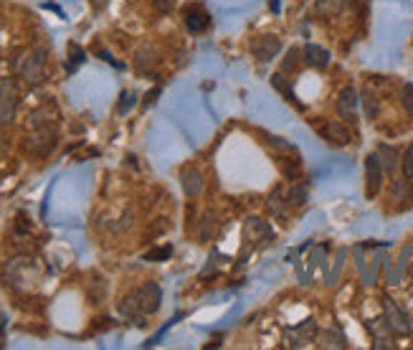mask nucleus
Masks as SVG:
<instances>
[{
    "instance_id": "1",
    "label": "nucleus",
    "mask_w": 413,
    "mask_h": 350,
    "mask_svg": "<svg viewBox=\"0 0 413 350\" xmlns=\"http://www.w3.org/2000/svg\"><path fill=\"white\" fill-rule=\"evenodd\" d=\"M3 282H6V287L16 289V292L36 289L41 282V269L36 264V259L28 257V254H18V257L8 259L3 264Z\"/></svg>"
},
{
    "instance_id": "2",
    "label": "nucleus",
    "mask_w": 413,
    "mask_h": 350,
    "mask_svg": "<svg viewBox=\"0 0 413 350\" xmlns=\"http://www.w3.org/2000/svg\"><path fill=\"white\" fill-rule=\"evenodd\" d=\"M46 64L48 48H33L23 56V61L18 64V74L28 86H39L46 81Z\"/></svg>"
},
{
    "instance_id": "3",
    "label": "nucleus",
    "mask_w": 413,
    "mask_h": 350,
    "mask_svg": "<svg viewBox=\"0 0 413 350\" xmlns=\"http://www.w3.org/2000/svg\"><path fill=\"white\" fill-rule=\"evenodd\" d=\"M59 142V133H56V125H41V127H31L28 135L23 140V150L28 155L36 157H46L51 150L56 148Z\"/></svg>"
},
{
    "instance_id": "4",
    "label": "nucleus",
    "mask_w": 413,
    "mask_h": 350,
    "mask_svg": "<svg viewBox=\"0 0 413 350\" xmlns=\"http://www.w3.org/2000/svg\"><path fill=\"white\" fill-rule=\"evenodd\" d=\"M18 99H21V92H18L16 81H13V79L0 77V130L13 125Z\"/></svg>"
},
{
    "instance_id": "5",
    "label": "nucleus",
    "mask_w": 413,
    "mask_h": 350,
    "mask_svg": "<svg viewBox=\"0 0 413 350\" xmlns=\"http://www.w3.org/2000/svg\"><path fill=\"white\" fill-rule=\"evenodd\" d=\"M383 175H385V171H383L381 160H378L375 153H370V155L365 157V195H367V201H373L375 195L381 193Z\"/></svg>"
},
{
    "instance_id": "6",
    "label": "nucleus",
    "mask_w": 413,
    "mask_h": 350,
    "mask_svg": "<svg viewBox=\"0 0 413 350\" xmlns=\"http://www.w3.org/2000/svg\"><path fill=\"white\" fill-rule=\"evenodd\" d=\"M137 304H140V310L145 315H155L160 310V302H163V289L157 287L155 282H145L137 292H132Z\"/></svg>"
},
{
    "instance_id": "7",
    "label": "nucleus",
    "mask_w": 413,
    "mask_h": 350,
    "mask_svg": "<svg viewBox=\"0 0 413 350\" xmlns=\"http://www.w3.org/2000/svg\"><path fill=\"white\" fill-rule=\"evenodd\" d=\"M358 92L352 86H345L343 92L337 94V115L345 125H358Z\"/></svg>"
},
{
    "instance_id": "8",
    "label": "nucleus",
    "mask_w": 413,
    "mask_h": 350,
    "mask_svg": "<svg viewBox=\"0 0 413 350\" xmlns=\"http://www.w3.org/2000/svg\"><path fill=\"white\" fill-rule=\"evenodd\" d=\"M317 322L314 320H304L299 327H289L287 330V342L292 345V348H302V345H307V342H314L317 340Z\"/></svg>"
},
{
    "instance_id": "9",
    "label": "nucleus",
    "mask_w": 413,
    "mask_h": 350,
    "mask_svg": "<svg viewBox=\"0 0 413 350\" xmlns=\"http://www.w3.org/2000/svg\"><path fill=\"white\" fill-rule=\"evenodd\" d=\"M279 51H281V41L276 36H259V39L251 41V54L256 56L261 64H269Z\"/></svg>"
},
{
    "instance_id": "10",
    "label": "nucleus",
    "mask_w": 413,
    "mask_h": 350,
    "mask_svg": "<svg viewBox=\"0 0 413 350\" xmlns=\"http://www.w3.org/2000/svg\"><path fill=\"white\" fill-rule=\"evenodd\" d=\"M180 186H183L188 198H198V195L203 193V186H205L203 173L198 171L195 165H185V168L180 171Z\"/></svg>"
},
{
    "instance_id": "11",
    "label": "nucleus",
    "mask_w": 413,
    "mask_h": 350,
    "mask_svg": "<svg viewBox=\"0 0 413 350\" xmlns=\"http://www.w3.org/2000/svg\"><path fill=\"white\" fill-rule=\"evenodd\" d=\"M322 137H325L330 145H337V148H345V145H350L352 142V135H350V130H347V125H345V122H337V119L325 122V127H322Z\"/></svg>"
},
{
    "instance_id": "12",
    "label": "nucleus",
    "mask_w": 413,
    "mask_h": 350,
    "mask_svg": "<svg viewBox=\"0 0 413 350\" xmlns=\"http://www.w3.org/2000/svg\"><path fill=\"white\" fill-rule=\"evenodd\" d=\"M243 236H246V242H269L272 239V226L266 224L264 218L259 216H251L246 224H243Z\"/></svg>"
},
{
    "instance_id": "13",
    "label": "nucleus",
    "mask_w": 413,
    "mask_h": 350,
    "mask_svg": "<svg viewBox=\"0 0 413 350\" xmlns=\"http://www.w3.org/2000/svg\"><path fill=\"white\" fill-rule=\"evenodd\" d=\"M185 28L190 33H203L211 28V16L201 8V6H190L185 10Z\"/></svg>"
},
{
    "instance_id": "14",
    "label": "nucleus",
    "mask_w": 413,
    "mask_h": 350,
    "mask_svg": "<svg viewBox=\"0 0 413 350\" xmlns=\"http://www.w3.org/2000/svg\"><path fill=\"white\" fill-rule=\"evenodd\" d=\"M304 56V64L307 66H312V69H328L330 66V51L325 46H317V43H307L302 51Z\"/></svg>"
},
{
    "instance_id": "15",
    "label": "nucleus",
    "mask_w": 413,
    "mask_h": 350,
    "mask_svg": "<svg viewBox=\"0 0 413 350\" xmlns=\"http://www.w3.org/2000/svg\"><path fill=\"white\" fill-rule=\"evenodd\" d=\"M119 315L127 320V322H132V325L137 327H145V312L140 310V304H137V300H134V295H127L122 302H119Z\"/></svg>"
},
{
    "instance_id": "16",
    "label": "nucleus",
    "mask_w": 413,
    "mask_h": 350,
    "mask_svg": "<svg viewBox=\"0 0 413 350\" xmlns=\"http://www.w3.org/2000/svg\"><path fill=\"white\" fill-rule=\"evenodd\" d=\"M157 66V54L152 46H140L137 54H134V69L140 74H152Z\"/></svg>"
},
{
    "instance_id": "17",
    "label": "nucleus",
    "mask_w": 413,
    "mask_h": 350,
    "mask_svg": "<svg viewBox=\"0 0 413 350\" xmlns=\"http://www.w3.org/2000/svg\"><path fill=\"white\" fill-rule=\"evenodd\" d=\"M266 208H269L272 218H276V221H284V218H287V211H289L287 195L281 193V191H274V193L269 195V201H266Z\"/></svg>"
},
{
    "instance_id": "18",
    "label": "nucleus",
    "mask_w": 413,
    "mask_h": 350,
    "mask_svg": "<svg viewBox=\"0 0 413 350\" xmlns=\"http://www.w3.org/2000/svg\"><path fill=\"white\" fill-rule=\"evenodd\" d=\"M378 160H381V165H383V171L388 173H396V168H398V150L396 148H390V145H378Z\"/></svg>"
},
{
    "instance_id": "19",
    "label": "nucleus",
    "mask_w": 413,
    "mask_h": 350,
    "mask_svg": "<svg viewBox=\"0 0 413 350\" xmlns=\"http://www.w3.org/2000/svg\"><path fill=\"white\" fill-rule=\"evenodd\" d=\"M347 6V0H317V13L325 18H335L340 16Z\"/></svg>"
},
{
    "instance_id": "20",
    "label": "nucleus",
    "mask_w": 413,
    "mask_h": 350,
    "mask_svg": "<svg viewBox=\"0 0 413 350\" xmlns=\"http://www.w3.org/2000/svg\"><path fill=\"white\" fill-rule=\"evenodd\" d=\"M41 125H56L54 112H51L48 107H41L28 115V130H31V127H41Z\"/></svg>"
},
{
    "instance_id": "21",
    "label": "nucleus",
    "mask_w": 413,
    "mask_h": 350,
    "mask_svg": "<svg viewBox=\"0 0 413 350\" xmlns=\"http://www.w3.org/2000/svg\"><path fill=\"white\" fill-rule=\"evenodd\" d=\"M307 186L304 183H296L292 191H289V195H287V201H289V208H296V206H304L307 203Z\"/></svg>"
},
{
    "instance_id": "22",
    "label": "nucleus",
    "mask_w": 413,
    "mask_h": 350,
    "mask_svg": "<svg viewBox=\"0 0 413 350\" xmlns=\"http://www.w3.org/2000/svg\"><path fill=\"white\" fill-rule=\"evenodd\" d=\"M317 345L320 348H345V340L335 333H317Z\"/></svg>"
},
{
    "instance_id": "23",
    "label": "nucleus",
    "mask_w": 413,
    "mask_h": 350,
    "mask_svg": "<svg viewBox=\"0 0 413 350\" xmlns=\"http://www.w3.org/2000/svg\"><path fill=\"white\" fill-rule=\"evenodd\" d=\"M401 171H403L405 180H413V142L405 148L403 157H401Z\"/></svg>"
},
{
    "instance_id": "24",
    "label": "nucleus",
    "mask_w": 413,
    "mask_h": 350,
    "mask_svg": "<svg viewBox=\"0 0 413 350\" xmlns=\"http://www.w3.org/2000/svg\"><path fill=\"white\" fill-rule=\"evenodd\" d=\"M172 257V246H157L145 254V262H168Z\"/></svg>"
},
{
    "instance_id": "25",
    "label": "nucleus",
    "mask_w": 413,
    "mask_h": 350,
    "mask_svg": "<svg viewBox=\"0 0 413 350\" xmlns=\"http://www.w3.org/2000/svg\"><path fill=\"white\" fill-rule=\"evenodd\" d=\"M363 107H365V115H367V119H375L378 117V101H375V97L370 92H363Z\"/></svg>"
},
{
    "instance_id": "26",
    "label": "nucleus",
    "mask_w": 413,
    "mask_h": 350,
    "mask_svg": "<svg viewBox=\"0 0 413 350\" xmlns=\"http://www.w3.org/2000/svg\"><path fill=\"white\" fill-rule=\"evenodd\" d=\"M401 104H403L405 115L413 117V84L408 81V84H403V92H401Z\"/></svg>"
},
{
    "instance_id": "27",
    "label": "nucleus",
    "mask_w": 413,
    "mask_h": 350,
    "mask_svg": "<svg viewBox=\"0 0 413 350\" xmlns=\"http://www.w3.org/2000/svg\"><path fill=\"white\" fill-rule=\"evenodd\" d=\"M211 226H213V213L208 211L201 221V229H198V239H201V242H208V239H211Z\"/></svg>"
},
{
    "instance_id": "28",
    "label": "nucleus",
    "mask_w": 413,
    "mask_h": 350,
    "mask_svg": "<svg viewBox=\"0 0 413 350\" xmlns=\"http://www.w3.org/2000/svg\"><path fill=\"white\" fill-rule=\"evenodd\" d=\"M272 84H274V89H279V92L284 94V97H287L289 101H296V99H294V92H292V86H289L287 81H284V77H274Z\"/></svg>"
},
{
    "instance_id": "29",
    "label": "nucleus",
    "mask_w": 413,
    "mask_h": 350,
    "mask_svg": "<svg viewBox=\"0 0 413 350\" xmlns=\"http://www.w3.org/2000/svg\"><path fill=\"white\" fill-rule=\"evenodd\" d=\"M281 171L289 180H296V173H299V160H281Z\"/></svg>"
},
{
    "instance_id": "30",
    "label": "nucleus",
    "mask_w": 413,
    "mask_h": 350,
    "mask_svg": "<svg viewBox=\"0 0 413 350\" xmlns=\"http://www.w3.org/2000/svg\"><path fill=\"white\" fill-rule=\"evenodd\" d=\"M134 104V94L132 92H122V101H119V115H127V109Z\"/></svg>"
},
{
    "instance_id": "31",
    "label": "nucleus",
    "mask_w": 413,
    "mask_h": 350,
    "mask_svg": "<svg viewBox=\"0 0 413 350\" xmlns=\"http://www.w3.org/2000/svg\"><path fill=\"white\" fill-rule=\"evenodd\" d=\"M69 51H71V66L69 69H77L79 64L84 61V51H81L79 46H69Z\"/></svg>"
},
{
    "instance_id": "32",
    "label": "nucleus",
    "mask_w": 413,
    "mask_h": 350,
    "mask_svg": "<svg viewBox=\"0 0 413 350\" xmlns=\"http://www.w3.org/2000/svg\"><path fill=\"white\" fill-rule=\"evenodd\" d=\"M152 6H155L160 13H170V10H172V0H152Z\"/></svg>"
},
{
    "instance_id": "33",
    "label": "nucleus",
    "mask_w": 413,
    "mask_h": 350,
    "mask_svg": "<svg viewBox=\"0 0 413 350\" xmlns=\"http://www.w3.org/2000/svg\"><path fill=\"white\" fill-rule=\"evenodd\" d=\"M157 97H160V89H152V92H148V97H145V107H150V104H152Z\"/></svg>"
},
{
    "instance_id": "34",
    "label": "nucleus",
    "mask_w": 413,
    "mask_h": 350,
    "mask_svg": "<svg viewBox=\"0 0 413 350\" xmlns=\"http://www.w3.org/2000/svg\"><path fill=\"white\" fill-rule=\"evenodd\" d=\"M6 155H8V142H6V137L0 135V160H3Z\"/></svg>"
},
{
    "instance_id": "35",
    "label": "nucleus",
    "mask_w": 413,
    "mask_h": 350,
    "mask_svg": "<svg viewBox=\"0 0 413 350\" xmlns=\"http://www.w3.org/2000/svg\"><path fill=\"white\" fill-rule=\"evenodd\" d=\"M3 333H6V320L0 318V345H3Z\"/></svg>"
}]
</instances>
